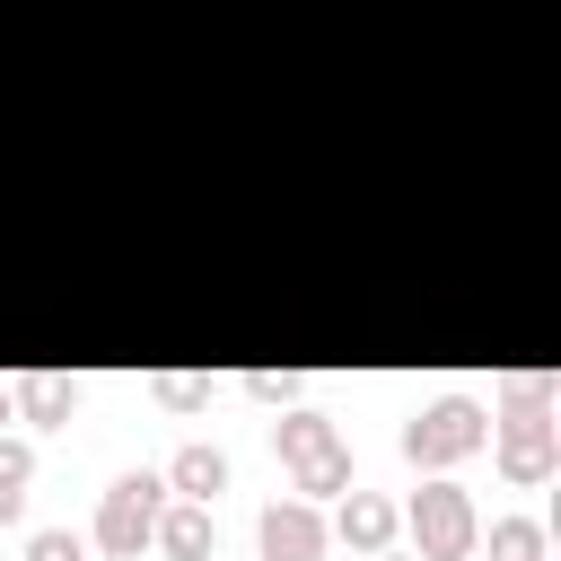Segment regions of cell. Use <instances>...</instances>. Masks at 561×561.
Returning a JSON list of instances; mask_svg holds the SVG:
<instances>
[{
	"instance_id": "obj_8",
	"label": "cell",
	"mask_w": 561,
	"mask_h": 561,
	"mask_svg": "<svg viewBox=\"0 0 561 561\" xmlns=\"http://www.w3.org/2000/svg\"><path fill=\"white\" fill-rule=\"evenodd\" d=\"M342 535H351V543H359V552H386V535H394V508H386V500H368V491H359V500H351V508H342Z\"/></svg>"
},
{
	"instance_id": "obj_5",
	"label": "cell",
	"mask_w": 561,
	"mask_h": 561,
	"mask_svg": "<svg viewBox=\"0 0 561 561\" xmlns=\"http://www.w3.org/2000/svg\"><path fill=\"white\" fill-rule=\"evenodd\" d=\"M535 403H543V377L517 386V430L500 438V465H508L517 482H543V473H552V421H543Z\"/></svg>"
},
{
	"instance_id": "obj_9",
	"label": "cell",
	"mask_w": 561,
	"mask_h": 561,
	"mask_svg": "<svg viewBox=\"0 0 561 561\" xmlns=\"http://www.w3.org/2000/svg\"><path fill=\"white\" fill-rule=\"evenodd\" d=\"M175 482H184L193 500H210V491L228 482V456H219V447H184V456H175Z\"/></svg>"
},
{
	"instance_id": "obj_15",
	"label": "cell",
	"mask_w": 561,
	"mask_h": 561,
	"mask_svg": "<svg viewBox=\"0 0 561 561\" xmlns=\"http://www.w3.org/2000/svg\"><path fill=\"white\" fill-rule=\"evenodd\" d=\"M377 561H394V552H377Z\"/></svg>"
},
{
	"instance_id": "obj_13",
	"label": "cell",
	"mask_w": 561,
	"mask_h": 561,
	"mask_svg": "<svg viewBox=\"0 0 561 561\" xmlns=\"http://www.w3.org/2000/svg\"><path fill=\"white\" fill-rule=\"evenodd\" d=\"M26 561H79V543H70V535H35V543H26Z\"/></svg>"
},
{
	"instance_id": "obj_7",
	"label": "cell",
	"mask_w": 561,
	"mask_h": 561,
	"mask_svg": "<svg viewBox=\"0 0 561 561\" xmlns=\"http://www.w3.org/2000/svg\"><path fill=\"white\" fill-rule=\"evenodd\" d=\"M149 535H158L175 561H210V517H202V508H167Z\"/></svg>"
},
{
	"instance_id": "obj_3",
	"label": "cell",
	"mask_w": 561,
	"mask_h": 561,
	"mask_svg": "<svg viewBox=\"0 0 561 561\" xmlns=\"http://www.w3.org/2000/svg\"><path fill=\"white\" fill-rule=\"evenodd\" d=\"M158 473H123L114 491H105V517H96V535H105V552H140L149 543V526H158Z\"/></svg>"
},
{
	"instance_id": "obj_2",
	"label": "cell",
	"mask_w": 561,
	"mask_h": 561,
	"mask_svg": "<svg viewBox=\"0 0 561 561\" xmlns=\"http://www.w3.org/2000/svg\"><path fill=\"white\" fill-rule=\"evenodd\" d=\"M465 447H482V412H473L465 394L430 403V412L403 430V456H412V465H447V456H465Z\"/></svg>"
},
{
	"instance_id": "obj_14",
	"label": "cell",
	"mask_w": 561,
	"mask_h": 561,
	"mask_svg": "<svg viewBox=\"0 0 561 561\" xmlns=\"http://www.w3.org/2000/svg\"><path fill=\"white\" fill-rule=\"evenodd\" d=\"M0 421H9V394H0Z\"/></svg>"
},
{
	"instance_id": "obj_1",
	"label": "cell",
	"mask_w": 561,
	"mask_h": 561,
	"mask_svg": "<svg viewBox=\"0 0 561 561\" xmlns=\"http://www.w3.org/2000/svg\"><path fill=\"white\" fill-rule=\"evenodd\" d=\"M272 438H280V456H289L298 491H342V482H351V456H342L333 421H316V412H289Z\"/></svg>"
},
{
	"instance_id": "obj_4",
	"label": "cell",
	"mask_w": 561,
	"mask_h": 561,
	"mask_svg": "<svg viewBox=\"0 0 561 561\" xmlns=\"http://www.w3.org/2000/svg\"><path fill=\"white\" fill-rule=\"evenodd\" d=\"M412 535H421V561H465V543H473V508H465V491H421L412 500Z\"/></svg>"
},
{
	"instance_id": "obj_10",
	"label": "cell",
	"mask_w": 561,
	"mask_h": 561,
	"mask_svg": "<svg viewBox=\"0 0 561 561\" xmlns=\"http://www.w3.org/2000/svg\"><path fill=\"white\" fill-rule=\"evenodd\" d=\"M18 403H26V421H61V412H70V386H61V377H26Z\"/></svg>"
},
{
	"instance_id": "obj_11",
	"label": "cell",
	"mask_w": 561,
	"mask_h": 561,
	"mask_svg": "<svg viewBox=\"0 0 561 561\" xmlns=\"http://www.w3.org/2000/svg\"><path fill=\"white\" fill-rule=\"evenodd\" d=\"M491 552H500V561H535V552H543V526H535V517H508V526H491Z\"/></svg>"
},
{
	"instance_id": "obj_12",
	"label": "cell",
	"mask_w": 561,
	"mask_h": 561,
	"mask_svg": "<svg viewBox=\"0 0 561 561\" xmlns=\"http://www.w3.org/2000/svg\"><path fill=\"white\" fill-rule=\"evenodd\" d=\"M26 500V447H0V517H18Z\"/></svg>"
},
{
	"instance_id": "obj_6",
	"label": "cell",
	"mask_w": 561,
	"mask_h": 561,
	"mask_svg": "<svg viewBox=\"0 0 561 561\" xmlns=\"http://www.w3.org/2000/svg\"><path fill=\"white\" fill-rule=\"evenodd\" d=\"M263 561H324V526H316L307 500L263 508Z\"/></svg>"
}]
</instances>
